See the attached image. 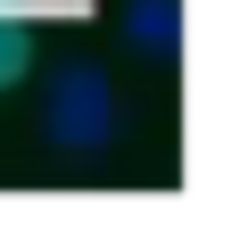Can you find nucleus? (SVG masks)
I'll list each match as a JSON object with an SVG mask.
<instances>
[{"label": "nucleus", "instance_id": "f03ea898", "mask_svg": "<svg viewBox=\"0 0 249 249\" xmlns=\"http://www.w3.org/2000/svg\"><path fill=\"white\" fill-rule=\"evenodd\" d=\"M124 42H133L150 67L183 58V0H124Z\"/></svg>", "mask_w": 249, "mask_h": 249}, {"label": "nucleus", "instance_id": "7ed1b4c3", "mask_svg": "<svg viewBox=\"0 0 249 249\" xmlns=\"http://www.w3.org/2000/svg\"><path fill=\"white\" fill-rule=\"evenodd\" d=\"M34 75V25H25V9L9 0V9H0V91H17Z\"/></svg>", "mask_w": 249, "mask_h": 249}, {"label": "nucleus", "instance_id": "20e7f679", "mask_svg": "<svg viewBox=\"0 0 249 249\" xmlns=\"http://www.w3.org/2000/svg\"><path fill=\"white\" fill-rule=\"evenodd\" d=\"M0 9H9V0H0Z\"/></svg>", "mask_w": 249, "mask_h": 249}, {"label": "nucleus", "instance_id": "f257e3e1", "mask_svg": "<svg viewBox=\"0 0 249 249\" xmlns=\"http://www.w3.org/2000/svg\"><path fill=\"white\" fill-rule=\"evenodd\" d=\"M42 142L58 158H100L116 142V91H108V75L91 58H75V67L50 75V91H42Z\"/></svg>", "mask_w": 249, "mask_h": 249}]
</instances>
